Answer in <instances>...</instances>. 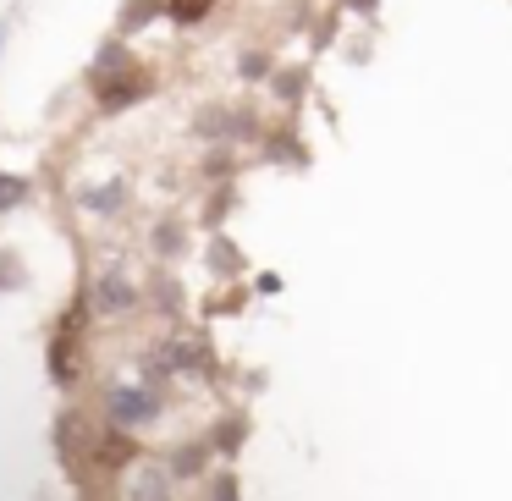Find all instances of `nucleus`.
<instances>
[{
    "label": "nucleus",
    "mask_w": 512,
    "mask_h": 501,
    "mask_svg": "<svg viewBox=\"0 0 512 501\" xmlns=\"http://www.w3.org/2000/svg\"><path fill=\"white\" fill-rule=\"evenodd\" d=\"M89 94L105 116H122V111H133V105H144L149 94H155V72L127 50L122 34H111L89 61Z\"/></svg>",
    "instance_id": "1"
},
{
    "label": "nucleus",
    "mask_w": 512,
    "mask_h": 501,
    "mask_svg": "<svg viewBox=\"0 0 512 501\" xmlns=\"http://www.w3.org/2000/svg\"><path fill=\"white\" fill-rule=\"evenodd\" d=\"M193 138L210 149H232V144H259L265 138V122L254 116V105H226L210 100L199 116H193Z\"/></svg>",
    "instance_id": "2"
},
{
    "label": "nucleus",
    "mask_w": 512,
    "mask_h": 501,
    "mask_svg": "<svg viewBox=\"0 0 512 501\" xmlns=\"http://www.w3.org/2000/svg\"><path fill=\"white\" fill-rule=\"evenodd\" d=\"M160 391L155 386H144V380H122V386H111L105 391V413H111V424H122V430H144V424H155L160 419Z\"/></svg>",
    "instance_id": "3"
},
{
    "label": "nucleus",
    "mask_w": 512,
    "mask_h": 501,
    "mask_svg": "<svg viewBox=\"0 0 512 501\" xmlns=\"http://www.w3.org/2000/svg\"><path fill=\"white\" fill-rule=\"evenodd\" d=\"M89 303H94V314H105V320H133V314L144 309V292H138L122 270H100V281L89 287Z\"/></svg>",
    "instance_id": "4"
},
{
    "label": "nucleus",
    "mask_w": 512,
    "mask_h": 501,
    "mask_svg": "<svg viewBox=\"0 0 512 501\" xmlns=\"http://www.w3.org/2000/svg\"><path fill=\"white\" fill-rule=\"evenodd\" d=\"M56 452H61L67 468H83V457L94 463V430H89V419H83L78 408H67L56 419Z\"/></svg>",
    "instance_id": "5"
},
{
    "label": "nucleus",
    "mask_w": 512,
    "mask_h": 501,
    "mask_svg": "<svg viewBox=\"0 0 512 501\" xmlns=\"http://www.w3.org/2000/svg\"><path fill=\"white\" fill-rule=\"evenodd\" d=\"M265 160L270 166H292V171H303L309 166V144H303V133L298 127H265Z\"/></svg>",
    "instance_id": "6"
},
{
    "label": "nucleus",
    "mask_w": 512,
    "mask_h": 501,
    "mask_svg": "<svg viewBox=\"0 0 512 501\" xmlns=\"http://www.w3.org/2000/svg\"><path fill=\"white\" fill-rule=\"evenodd\" d=\"M177 479L166 474V463H133V479H127V501H177Z\"/></svg>",
    "instance_id": "7"
},
{
    "label": "nucleus",
    "mask_w": 512,
    "mask_h": 501,
    "mask_svg": "<svg viewBox=\"0 0 512 501\" xmlns=\"http://www.w3.org/2000/svg\"><path fill=\"white\" fill-rule=\"evenodd\" d=\"M94 463L100 468H133L138 463V435L122 430V424H111V430L94 441Z\"/></svg>",
    "instance_id": "8"
},
{
    "label": "nucleus",
    "mask_w": 512,
    "mask_h": 501,
    "mask_svg": "<svg viewBox=\"0 0 512 501\" xmlns=\"http://www.w3.org/2000/svg\"><path fill=\"white\" fill-rule=\"evenodd\" d=\"M204 468H210V441H182L177 452L166 457V474L177 479V485H182V479H199Z\"/></svg>",
    "instance_id": "9"
},
{
    "label": "nucleus",
    "mask_w": 512,
    "mask_h": 501,
    "mask_svg": "<svg viewBox=\"0 0 512 501\" xmlns=\"http://www.w3.org/2000/svg\"><path fill=\"white\" fill-rule=\"evenodd\" d=\"M155 17H166V0H122V12H116V34L133 39V34H144Z\"/></svg>",
    "instance_id": "10"
},
{
    "label": "nucleus",
    "mask_w": 512,
    "mask_h": 501,
    "mask_svg": "<svg viewBox=\"0 0 512 501\" xmlns=\"http://www.w3.org/2000/svg\"><path fill=\"white\" fill-rule=\"evenodd\" d=\"M270 94H276L281 105H303V94H309V67H276L270 72Z\"/></svg>",
    "instance_id": "11"
},
{
    "label": "nucleus",
    "mask_w": 512,
    "mask_h": 501,
    "mask_svg": "<svg viewBox=\"0 0 512 501\" xmlns=\"http://www.w3.org/2000/svg\"><path fill=\"white\" fill-rule=\"evenodd\" d=\"M78 199H83V210H89V215H116L127 204V182L111 177V182H100V188H83Z\"/></svg>",
    "instance_id": "12"
},
{
    "label": "nucleus",
    "mask_w": 512,
    "mask_h": 501,
    "mask_svg": "<svg viewBox=\"0 0 512 501\" xmlns=\"http://www.w3.org/2000/svg\"><path fill=\"white\" fill-rule=\"evenodd\" d=\"M149 248H155V259H182V254H188V226H182V221H155Z\"/></svg>",
    "instance_id": "13"
},
{
    "label": "nucleus",
    "mask_w": 512,
    "mask_h": 501,
    "mask_svg": "<svg viewBox=\"0 0 512 501\" xmlns=\"http://www.w3.org/2000/svg\"><path fill=\"white\" fill-rule=\"evenodd\" d=\"M215 6H221V0H166V23L199 28V23H210V17H215Z\"/></svg>",
    "instance_id": "14"
},
{
    "label": "nucleus",
    "mask_w": 512,
    "mask_h": 501,
    "mask_svg": "<svg viewBox=\"0 0 512 501\" xmlns=\"http://www.w3.org/2000/svg\"><path fill=\"white\" fill-rule=\"evenodd\" d=\"M28 199H34V182H28V177H17V171H0V215L23 210Z\"/></svg>",
    "instance_id": "15"
},
{
    "label": "nucleus",
    "mask_w": 512,
    "mask_h": 501,
    "mask_svg": "<svg viewBox=\"0 0 512 501\" xmlns=\"http://www.w3.org/2000/svg\"><path fill=\"white\" fill-rule=\"evenodd\" d=\"M243 435H248V419H243V413H226V419L215 424L210 446H215V452H226V457H232L237 446H243Z\"/></svg>",
    "instance_id": "16"
},
{
    "label": "nucleus",
    "mask_w": 512,
    "mask_h": 501,
    "mask_svg": "<svg viewBox=\"0 0 512 501\" xmlns=\"http://www.w3.org/2000/svg\"><path fill=\"white\" fill-rule=\"evenodd\" d=\"M270 72H276V56H270V50H243V56H237V78L243 83H270Z\"/></svg>",
    "instance_id": "17"
},
{
    "label": "nucleus",
    "mask_w": 512,
    "mask_h": 501,
    "mask_svg": "<svg viewBox=\"0 0 512 501\" xmlns=\"http://www.w3.org/2000/svg\"><path fill=\"white\" fill-rule=\"evenodd\" d=\"M210 270H215L221 281H232L237 270H243V254L232 248V237H215V243H210Z\"/></svg>",
    "instance_id": "18"
},
{
    "label": "nucleus",
    "mask_w": 512,
    "mask_h": 501,
    "mask_svg": "<svg viewBox=\"0 0 512 501\" xmlns=\"http://www.w3.org/2000/svg\"><path fill=\"white\" fill-rule=\"evenodd\" d=\"M28 287V270L17 248H0V292H23Z\"/></svg>",
    "instance_id": "19"
},
{
    "label": "nucleus",
    "mask_w": 512,
    "mask_h": 501,
    "mask_svg": "<svg viewBox=\"0 0 512 501\" xmlns=\"http://www.w3.org/2000/svg\"><path fill=\"white\" fill-rule=\"evenodd\" d=\"M149 298H155V309L166 314H182V287L171 276H155V287H149Z\"/></svg>",
    "instance_id": "20"
},
{
    "label": "nucleus",
    "mask_w": 512,
    "mask_h": 501,
    "mask_svg": "<svg viewBox=\"0 0 512 501\" xmlns=\"http://www.w3.org/2000/svg\"><path fill=\"white\" fill-rule=\"evenodd\" d=\"M210 501H237V479H232V474H221V479L210 485Z\"/></svg>",
    "instance_id": "21"
},
{
    "label": "nucleus",
    "mask_w": 512,
    "mask_h": 501,
    "mask_svg": "<svg viewBox=\"0 0 512 501\" xmlns=\"http://www.w3.org/2000/svg\"><path fill=\"white\" fill-rule=\"evenodd\" d=\"M336 6H347V12H358V17H369L380 6V0H336Z\"/></svg>",
    "instance_id": "22"
},
{
    "label": "nucleus",
    "mask_w": 512,
    "mask_h": 501,
    "mask_svg": "<svg viewBox=\"0 0 512 501\" xmlns=\"http://www.w3.org/2000/svg\"><path fill=\"white\" fill-rule=\"evenodd\" d=\"M0 50H6V23H0Z\"/></svg>",
    "instance_id": "23"
}]
</instances>
